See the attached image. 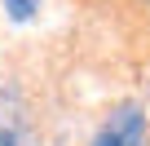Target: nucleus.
<instances>
[{"label":"nucleus","mask_w":150,"mask_h":146,"mask_svg":"<svg viewBox=\"0 0 150 146\" xmlns=\"http://www.w3.org/2000/svg\"><path fill=\"white\" fill-rule=\"evenodd\" d=\"M0 146H35L27 102L13 84H0Z\"/></svg>","instance_id":"1"},{"label":"nucleus","mask_w":150,"mask_h":146,"mask_svg":"<svg viewBox=\"0 0 150 146\" xmlns=\"http://www.w3.org/2000/svg\"><path fill=\"white\" fill-rule=\"evenodd\" d=\"M150 128H146V115L137 106H119L110 111V120L102 124V133L93 137V146H146Z\"/></svg>","instance_id":"2"},{"label":"nucleus","mask_w":150,"mask_h":146,"mask_svg":"<svg viewBox=\"0 0 150 146\" xmlns=\"http://www.w3.org/2000/svg\"><path fill=\"white\" fill-rule=\"evenodd\" d=\"M5 5H9V14H13L18 22H27V18L40 9V0H5Z\"/></svg>","instance_id":"3"}]
</instances>
